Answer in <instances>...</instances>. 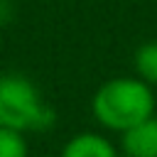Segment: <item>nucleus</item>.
<instances>
[{
	"label": "nucleus",
	"mask_w": 157,
	"mask_h": 157,
	"mask_svg": "<svg viewBox=\"0 0 157 157\" xmlns=\"http://www.w3.org/2000/svg\"><path fill=\"white\" fill-rule=\"evenodd\" d=\"M157 98L152 83L135 76H113L103 81L91 98L93 120L108 132H125L135 123L155 115Z\"/></svg>",
	"instance_id": "1"
},
{
	"label": "nucleus",
	"mask_w": 157,
	"mask_h": 157,
	"mask_svg": "<svg viewBox=\"0 0 157 157\" xmlns=\"http://www.w3.org/2000/svg\"><path fill=\"white\" fill-rule=\"evenodd\" d=\"M56 123V110L39 86L17 71L0 74V128L25 135L47 132Z\"/></svg>",
	"instance_id": "2"
},
{
	"label": "nucleus",
	"mask_w": 157,
	"mask_h": 157,
	"mask_svg": "<svg viewBox=\"0 0 157 157\" xmlns=\"http://www.w3.org/2000/svg\"><path fill=\"white\" fill-rule=\"evenodd\" d=\"M120 152L125 157H157V113L120 132Z\"/></svg>",
	"instance_id": "3"
},
{
	"label": "nucleus",
	"mask_w": 157,
	"mask_h": 157,
	"mask_svg": "<svg viewBox=\"0 0 157 157\" xmlns=\"http://www.w3.org/2000/svg\"><path fill=\"white\" fill-rule=\"evenodd\" d=\"M59 157H120V150L103 132H76L61 145Z\"/></svg>",
	"instance_id": "4"
},
{
	"label": "nucleus",
	"mask_w": 157,
	"mask_h": 157,
	"mask_svg": "<svg viewBox=\"0 0 157 157\" xmlns=\"http://www.w3.org/2000/svg\"><path fill=\"white\" fill-rule=\"evenodd\" d=\"M132 66H135V74H137L142 81L157 86V39L142 42V44L135 49Z\"/></svg>",
	"instance_id": "5"
},
{
	"label": "nucleus",
	"mask_w": 157,
	"mask_h": 157,
	"mask_svg": "<svg viewBox=\"0 0 157 157\" xmlns=\"http://www.w3.org/2000/svg\"><path fill=\"white\" fill-rule=\"evenodd\" d=\"M0 157H29L27 135L10 128H0Z\"/></svg>",
	"instance_id": "6"
},
{
	"label": "nucleus",
	"mask_w": 157,
	"mask_h": 157,
	"mask_svg": "<svg viewBox=\"0 0 157 157\" xmlns=\"http://www.w3.org/2000/svg\"><path fill=\"white\" fill-rule=\"evenodd\" d=\"M0 54H2V29H0Z\"/></svg>",
	"instance_id": "7"
}]
</instances>
